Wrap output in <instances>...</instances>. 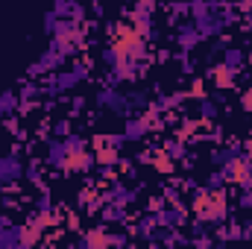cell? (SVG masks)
Segmentation results:
<instances>
[{"label": "cell", "mask_w": 252, "mask_h": 249, "mask_svg": "<svg viewBox=\"0 0 252 249\" xmlns=\"http://www.w3.org/2000/svg\"><path fill=\"white\" fill-rule=\"evenodd\" d=\"M147 56V35H141L129 21H121L115 27V35H112V44L106 50V59L112 67H121V64H132L141 62Z\"/></svg>", "instance_id": "1"}, {"label": "cell", "mask_w": 252, "mask_h": 249, "mask_svg": "<svg viewBox=\"0 0 252 249\" xmlns=\"http://www.w3.org/2000/svg\"><path fill=\"white\" fill-rule=\"evenodd\" d=\"M190 208L193 214L202 220V223H220L229 211V202H226V193L217 190V187H205V190H196L193 199H190Z\"/></svg>", "instance_id": "2"}, {"label": "cell", "mask_w": 252, "mask_h": 249, "mask_svg": "<svg viewBox=\"0 0 252 249\" xmlns=\"http://www.w3.org/2000/svg\"><path fill=\"white\" fill-rule=\"evenodd\" d=\"M94 161H97V156H91L85 147H67L64 144V156L59 158V167L64 173H85Z\"/></svg>", "instance_id": "3"}, {"label": "cell", "mask_w": 252, "mask_h": 249, "mask_svg": "<svg viewBox=\"0 0 252 249\" xmlns=\"http://www.w3.org/2000/svg\"><path fill=\"white\" fill-rule=\"evenodd\" d=\"M226 179L241 187H252V164L244 156H232L226 161Z\"/></svg>", "instance_id": "4"}, {"label": "cell", "mask_w": 252, "mask_h": 249, "mask_svg": "<svg viewBox=\"0 0 252 249\" xmlns=\"http://www.w3.org/2000/svg\"><path fill=\"white\" fill-rule=\"evenodd\" d=\"M141 161L153 164L158 173H173V156L167 150H147V153H141Z\"/></svg>", "instance_id": "5"}, {"label": "cell", "mask_w": 252, "mask_h": 249, "mask_svg": "<svg viewBox=\"0 0 252 249\" xmlns=\"http://www.w3.org/2000/svg\"><path fill=\"white\" fill-rule=\"evenodd\" d=\"M235 73H238V67H232L229 62H220V64H214L211 79H214L217 88H232L235 85Z\"/></svg>", "instance_id": "6"}, {"label": "cell", "mask_w": 252, "mask_h": 249, "mask_svg": "<svg viewBox=\"0 0 252 249\" xmlns=\"http://www.w3.org/2000/svg\"><path fill=\"white\" fill-rule=\"evenodd\" d=\"M41 232H44V229H41V226L35 223V217H32L27 226H21V229H18V244H21V247H32V244H38Z\"/></svg>", "instance_id": "7"}, {"label": "cell", "mask_w": 252, "mask_h": 249, "mask_svg": "<svg viewBox=\"0 0 252 249\" xmlns=\"http://www.w3.org/2000/svg\"><path fill=\"white\" fill-rule=\"evenodd\" d=\"M82 244L85 247H112V244H124V238H112V235H106L103 229H91L85 238H82Z\"/></svg>", "instance_id": "8"}, {"label": "cell", "mask_w": 252, "mask_h": 249, "mask_svg": "<svg viewBox=\"0 0 252 249\" xmlns=\"http://www.w3.org/2000/svg\"><path fill=\"white\" fill-rule=\"evenodd\" d=\"M21 176V164L15 158H0V182H12Z\"/></svg>", "instance_id": "9"}, {"label": "cell", "mask_w": 252, "mask_h": 249, "mask_svg": "<svg viewBox=\"0 0 252 249\" xmlns=\"http://www.w3.org/2000/svg\"><path fill=\"white\" fill-rule=\"evenodd\" d=\"M150 126H153V121H150V118H141V121H132V124L126 126L124 138H126V141H135V138H141L144 132H150Z\"/></svg>", "instance_id": "10"}, {"label": "cell", "mask_w": 252, "mask_h": 249, "mask_svg": "<svg viewBox=\"0 0 252 249\" xmlns=\"http://www.w3.org/2000/svg\"><path fill=\"white\" fill-rule=\"evenodd\" d=\"M199 115H202L205 121H214V118H217V109H214V103H208V100H205V103H202V109H199Z\"/></svg>", "instance_id": "11"}, {"label": "cell", "mask_w": 252, "mask_h": 249, "mask_svg": "<svg viewBox=\"0 0 252 249\" xmlns=\"http://www.w3.org/2000/svg\"><path fill=\"white\" fill-rule=\"evenodd\" d=\"M241 109L252 115V85L247 88V91H244V94H241Z\"/></svg>", "instance_id": "12"}, {"label": "cell", "mask_w": 252, "mask_h": 249, "mask_svg": "<svg viewBox=\"0 0 252 249\" xmlns=\"http://www.w3.org/2000/svg\"><path fill=\"white\" fill-rule=\"evenodd\" d=\"M196 41H199V32H182V38H179V44H182V47H190V44H196Z\"/></svg>", "instance_id": "13"}, {"label": "cell", "mask_w": 252, "mask_h": 249, "mask_svg": "<svg viewBox=\"0 0 252 249\" xmlns=\"http://www.w3.org/2000/svg\"><path fill=\"white\" fill-rule=\"evenodd\" d=\"M226 62L232 64V67H238V64L244 62V53H241V50H229V53H226Z\"/></svg>", "instance_id": "14"}, {"label": "cell", "mask_w": 252, "mask_h": 249, "mask_svg": "<svg viewBox=\"0 0 252 249\" xmlns=\"http://www.w3.org/2000/svg\"><path fill=\"white\" fill-rule=\"evenodd\" d=\"M244 158H247V161L252 164V135L247 138V141H244Z\"/></svg>", "instance_id": "15"}, {"label": "cell", "mask_w": 252, "mask_h": 249, "mask_svg": "<svg viewBox=\"0 0 252 249\" xmlns=\"http://www.w3.org/2000/svg\"><path fill=\"white\" fill-rule=\"evenodd\" d=\"M241 6H244V9L250 12V9H252V0H241Z\"/></svg>", "instance_id": "16"}]
</instances>
